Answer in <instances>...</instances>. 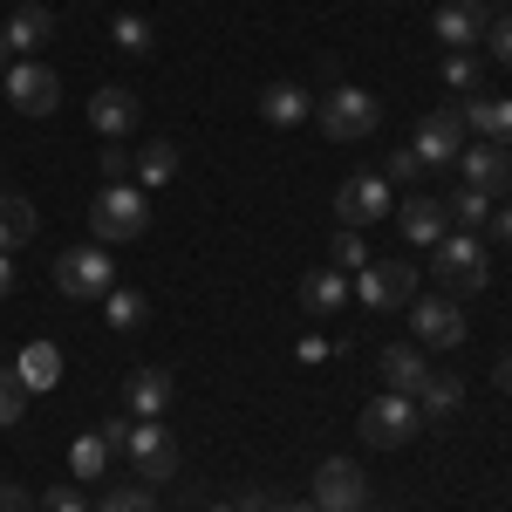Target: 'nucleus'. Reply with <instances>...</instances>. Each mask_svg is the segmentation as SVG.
<instances>
[{
    "instance_id": "obj_36",
    "label": "nucleus",
    "mask_w": 512,
    "mask_h": 512,
    "mask_svg": "<svg viewBox=\"0 0 512 512\" xmlns=\"http://www.w3.org/2000/svg\"><path fill=\"white\" fill-rule=\"evenodd\" d=\"M417 171H424V158H417V151H390V164H383V178H390V185H410Z\"/></svg>"
},
{
    "instance_id": "obj_43",
    "label": "nucleus",
    "mask_w": 512,
    "mask_h": 512,
    "mask_svg": "<svg viewBox=\"0 0 512 512\" xmlns=\"http://www.w3.org/2000/svg\"><path fill=\"white\" fill-rule=\"evenodd\" d=\"M499 390H512V355H499Z\"/></svg>"
},
{
    "instance_id": "obj_8",
    "label": "nucleus",
    "mask_w": 512,
    "mask_h": 512,
    "mask_svg": "<svg viewBox=\"0 0 512 512\" xmlns=\"http://www.w3.org/2000/svg\"><path fill=\"white\" fill-rule=\"evenodd\" d=\"M383 212H390V178H383V171H355V178H342V192H335V219H342V226L362 233V226H376Z\"/></svg>"
},
{
    "instance_id": "obj_5",
    "label": "nucleus",
    "mask_w": 512,
    "mask_h": 512,
    "mask_svg": "<svg viewBox=\"0 0 512 512\" xmlns=\"http://www.w3.org/2000/svg\"><path fill=\"white\" fill-rule=\"evenodd\" d=\"M431 35H437L444 55H478L485 35H492V7L485 0H444L431 14Z\"/></svg>"
},
{
    "instance_id": "obj_16",
    "label": "nucleus",
    "mask_w": 512,
    "mask_h": 512,
    "mask_svg": "<svg viewBox=\"0 0 512 512\" xmlns=\"http://www.w3.org/2000/svg\"><path fill=\"white\" fill-rule=\"evenodd\" d=\"M458 164H465V185H478V192H512V151H499V144H485V137H478V144H465V151H458Z\"/></svg>"
},
{
    "instance_id": "obj_2",
    "label": "nucleus",
    "mask_w": 512,
    "mask_h": 512,
    "mask_svg": "<svg viewBox=\"0 0 512 512\" xmlns=\"http://www.w3.org/2000/svg\"><path fill=\"white\" fill-rule=\"evenodd\" d=\"M89 226H96L103 246L144 239V226H151V198H144V185H103V198L89 205Z\"/></svg>"
},
{
    "instance_id": "obj_26",
    "label": "nucleus",
    "mask_w": 512,
    "mask_h": 512,
    "mask_svg": "<svg viewBox=\"0 0 512 512\" xmlns=\"http://www.w3.org/2000/svg\"><path fill=\"white\" fill-rule=\"evenodd\" d=\"M69 478H76V485H96V478H110V444H103V431L76 437V451H69Z\"/></svg>"
},
{
    "instance_id": "obj_9",
    "label": "nucleus",
    "mask_w": 512,
    "mask_h": 512,
    "mask_svg": "<svg viewBox=\"0 0 512 512\" xmlns=\"http://www.w3.org/2000/svg\"><path fill=\"white\" fill-rule=\"evenodd\" d=\"M0 82H7V103H14L21 117H48V110L62 103V76H55L48 62H14Z\"/></svg>"
},
{
    "instance_id": "obj_35",
    "label": "nucleus",
    "mask_w": 512,
    "mask_h": 512,
    "mask_svg": "<svg viewBox=\"0 0 512 512\" xmlns=\"http://www.w3.org/2000/svg\"><path fill=\"white\" fill-rule=\"evenodd\" d=\"M41 512H96V506L82 499V485H55V492L41 499Z\"/></svg>"
},
{
    "instance_id": "obj_12",
    "label": "nucleus",
    "mask_w": 512,
    "mask_h": 512,
    "mask_svg": "<svg viewBox=\"0 0 512 512\" xmlns=\"http://www.w3.org/2000/svg\"><path fill=\"white\" fill-rule=\"evenodd\" d=\"M465 137H472V130H465V117H458V103H444V110H431V117L417 123L410 151H417L424 164H451L458 151H465Z\"/></svg>"
},
{
    "instance_id": "obj_13",
    "label": "nucleus",
    "mask_w": 512,
    "mask_h": 512,
    "mask_svg": "<svg viewBox=\"0 0 512 512\" xmlns=\"http://www.w3.org/2000/svg\"><path fill=\"white\" fill-rule=\"evenodd\" d=\"M130 465H137V478L144 485H164V478L178 472V444H171V431L164 424H130Z\"/></svg>"
},
{
    "instance_id": "obj_22",
    "label": "nucleus",
    "mask_w": 512,
    "mask_h": 512,
    "mask_svg": "<svg viewBox=\"0 0 512 512\" xmlns=\"http://www.w3.org/2000/svg\"><path fill=\"white\" fill-rule=\"evenodd\" d=\"M342 301H349V274L342 267H315V274L301 280V308L308 315H335Z\"/></svg>"
},
{
    "instance_id": "obj_42",
    "label": "nucleus",
    "mask_w": 512,
    "mask_h": 512,
    "mask_svg": "<svg viewBox=\"0 0 512 512\" xmlns=\"http://www.w3.org/2000/svg\"><path fill=\"white\" fill-rule=\"evenodd\" d=\"M267 506H274L267 492H246V499H239V512H267Z\"/></svg>"
},
{
    "instance_id": "obj_40",
    "label": "nucleus",
    "mask_w": 512,
    "mask_h": 512,
    "mask_svg": "<svg viewBox=\"0 0 512 512\" xmlns=\"http://www.w3.org/2000/svg\"><path fill=\"white\" fill-rule=\"evenodd\" d=\"M492 239H506V246H512V205H499V212H492Z\"/></svg>"
},
{
    "instance_id": "obj_24",
    "label": "nucleus",
    "mask_w": 512,
    "mask_h": 512,
    "mask_svg": "<svg viewBox=\"0 0 512 512\" xmlns=\"http://www.w3.org/2000/svg\"><path fill=\"white\" fill-rule=\"evenodd\" d=\"M260 117L267 123H308L315 117V96H308L301 82H274V89L260 96Z\"/></svg>"
},
{
    "instance_id": "obj_6",
    "label": "nucleus",
    "mask_w": 512,
    "mask_h": 512,
    "mask_svg": "<svg viewBox=\"0 0 512 512\" xmlns=\"http://www.w3.org/2000/svg\"><path fill=\"white\" fill-rule=\"evenodd\" d=\"M417 396H396V390H383L369 410H362V444H376V451H396V444H410L417 437Z\"/></svg>"
},
{
    "instance_id": "obj_14",
    "label": "nucleus",
    "mask_w": 512,
    "mask_h": 512,
    "mask_svg": "<svg viewBox=\"0 0 512 512\" xmlns=\"http://www.w3.org/2000/svg\"><path fill=\"white\" fill-rule=\"evenodd\" d=\"M458 117H465L472 137L512 151V96H485V89H472V96H458Z\"/></svg>"
},
{
    "instance_id": "obj_33",
    "label": "nucleus",
    "mask_w": 512,
    "mask_h": 512,
    "mask_svg": "<svg viewBox=\"0 0 512 512\" xmlns=\"http://www.w3.org/2000/svg\"><path fill=\"white\" fill-rule=\"evenodd\" d=\"M21 410H28V390H21L14 362H0V431H7V424H21Z\"/></svg>"
},
{
    "instance_id": "obj_4",
    "label": "nucleus",
    "mask_w": 512,
    "mask_h": 512,
    "mask_svg": "<svg viewBox=\"0 0 512 512\" xmlns=\"http://www.w3.org/2000/svg\"><path fill=\"white\" fill-rule=\"evenodd\" d=\"M431 253H437V287H451V294H478V287L492 280V267H485V239L478 233H444Z\"/></svg>"
},
{
    "instance_id": "obj_30",
    "label": "nucleus",
    "mask_w": 512,
    "mask_h": 512,
    "mask_svg": "<svg viewBox=\"0 0 512 512\" xmlns=\"http://www.w3.org/2000/svg\"><path fill=\"white\" fill-rule=\"evenodd\" d=\"M130 171H137V185H144V192H151V185H164V178H171V171H178V151H171V144H144V151H137V158H130Z\"/></svg>"
},
{
    "instance_id": "obj_10",
    "label": "nucleus",
    "mask_w": 512,
    "mask_h": 512,
    "mask_svg": "<svg viewBox=\"0 0 512 512\" xmlns=\"http://www.w3.org/2000/svg\"><path fill=\"white\" fill-rule=\"evenodd\" d=\"M369 506V478L355 458H328L315 472V512H362Z\"/></svg>"
},
{
    "instance_id": "obj_15",
    "label": "nucleus",
    "mask_w": 512,
    "mask_h": 512,
    "mask_svg": "<svg viewBox=\"0 0 512 512\" xmlns=\"http://www.w3.org/2000/svg\"><path fill=\"white\" fill-rule=\"evenodd\" d=\"M396 226H403L410 246H437V239L451 233V205L431 198V192H410V198H403V212H396Z\"/></svg>"
},
{
    "instance_id": "obj_34",
    "label": "nucleus",
    "mask_w": 512,
    "mask_h": 512,
    "mask_svg": "<svg viewBox=\"0 0 512 512\" xmlns=\"http://www.w3.org/2000/svg\"><path fill=\"white\" fill-rule=\"evenodd\" d=\"M478 55H444V89H458V96H472L478 89Z\"/></svg>"
},
{
    "instance_id": "obj_11",
    "label": "nucleus",
    "mask_w": 512,
    "mask_h": 512,
    "mask_svg": "<svg viewBox=\"0 0 512 512\" xmlns=\"http://www.w3.org/2000/svg\"><path fill=\"white\" fill-rule=\"evenodd\" d=\"M410 328L424 349H458L465 342V308L451 294H431V301H410Z\"/></svg>"
},
{
    "instance_id": "obj_41",
    "label": "nucleus",
    "mask_w": 512,
    "mask_h": 512,
    "mask_svg": "<svg viewBox=\"0 0 512 512\" xmlns=\"http://www.w3.org/2000/svg\"><path fill=\"white\" fill-rule=\"evenodd\" d=\"M7 294H14V260L0 253V301H7Z\"/></svg>"
},
{
    "instance_id": "obj_7",
    "label": "nucleus",
    "mask_w": 512,
    "mask_h": 512,
    "mask_svg": "<svg viewBox=\"0 0 512 512\" xmlns=\"http://www.w3.org/2000/svg\"><path fill=\"white\" fill-rule=\"evenodd\" d=\"M355 294H362V308H410L417 301V274H410V260H369L362 274H355Z\"/></svg>"
},
{
    "instance_id": "obj_46",
    "label": "nucleus",
    "mask_w": 512,
    "mask_h": 512,
    "mask_svg": "<svg viewBox=\"0 0 512 512\" xmlns=\"http://www.w3.org/2000/svg\"><path fill=\"white\" fill-rule=\"evenodd\" d=\"M212 512H239V506H212Z\"/></svg>"
},
{
    "instance_id": "obj_37",
    "label": "nucleus",
    "mask_w": 512,
    "mask_h": 512,
    "mask_svg": "<svg viewBox=\"0 0 512 512\" xmlns=\"http://www.w3.org/2000/svg\"><path fill=\"white\" fill-rule=\"evenodd\" d=\"M485 48H492V62H499V69H512V14H506V21H492Z\"/></svg>"
},
{
    "instance_id": "obj_3",
    "label": "nucleus",
    "mask_w": 512,
    "mask_h": 512,
    "mask_svg": "<svg viewBox=\"0 0 512 512\" xmlns=\"http://www.w3.org/2000/svg\"><path fill=\"white\" fill-rule=\"evenodd\" d=\"M55 287H62L69 301H103V294L117 287V260H110V246H69V253L55 260Z\"/></svg>"
},
{
    "instance_id": "obj_27",
    "label": "nucleus",
    "mask_w": 512,
    "mask_h": 512,
    "mask_svg": "<svg viewBox=\"0 0 512 512\" xmlns=\"http://www.w3.org/2000/svg\"><path fill=\"white\" fill-rule=\"evenodd\" d=\"M444 205H451V226H465V233H485L492 226V192H478V185H458Z\"/></svg>"
},
{
    "instance_id": "obj_44",
    "label": "nucleus",
    "mask_w": 512,
    "mask_h": 512,
    "mask_svg": "<svg viewBox=\"0 0 512 512\" xmlns=\"http://www.w3.org/2000/svg\"><path fill=\"white\" fill-rule=\"evenodd\" d=\"M7 69H14V48H7V35H0V76H7Z\"/></svg>"
},
{
    "instance_id": "obj_25",
    "label": "nucleus",
    "mask_w": 512,
    "mask_h": 512,
    "mask_svg": "<svg viewBox=\"0 0 512 512\" xmlns=\"http://www.w3.org/2000/svg\"><path fill=\"white\" fill-rule=\"evenodd\" d=\"M28 239H35V205L21 192H0V253L28 246Z\"/></svg>"
},
{
    "instance_id": "obj_45",
    "label": "nucleus",
    "mask_w": 512,
    "mask_h": 512,
    "mask_svg": "<svg viewBox=\"0 0 512 512\" xmlns=\"http://www.w3.org/2000/svg\"><path fill=\"white\" fill-rule=\"evenodd\" d=\"M267 512H315V506H287V499H274V506H267Z\"/></svg>"
},
{
    "instance_id": "obj_19",
    "label": "nucleus",
    "mask_w": 512,
    "mask_h": 512,
    "mask_svg": "<svg viewBox=\"0 0 512 512\" xmlns=\"http://www.w3.org/2000/svg\"><path fill=\"white\" fill-rule=\"evenodd\" d=\"M123 403H130V417L137 424H158L164 417V403H171V369H130V390H123Z\"/></svg>"
},
{
    "instance_id": "obj_29",
    "label": "nucleus",
    "mask_w": 512,
    "mask_h": 512,
    "mask_svg": "<svg viewBox=\"0 0 512 512\" xmlns=\"http://www.w3.org/2000/svg\"><path fill=\"white\" fill-rule=\"evenodd\" d=\"M96 512H158V492H151L144 478H130V485H103Z\"/></svg>"
},
{
    "instance_id": "obj_21",
    "label": "nucleus",
    "mask_w": 512,
    "mask_h": 512,
    "mask_svg": "<svg viewBox=\"0 0 512 512\" xmlns=\"http://www.w3.org/2000/svg\"><path fill=\"white\" fill-rule=\"evenodd\" d=\"M14 376H21V390H28V396L55 390V383H62V349H55V342H28V349L14 355Z\"/></svg>"
},
{
    "instance_id": "obj_1",
    "label": "nucleus",
    "mask_w": 512,
    "mask_h": 512,
    "mask_svg": "<svg viewBox=\"0 0 512 512\" xmlns=\"http://www.w3.org/2000/svg\"><path fill=\"white\" fill-rule=\"evenodd\" d=\"M315 123L335 137V144H362V137H376L383 103H376L369 89H355V82H335L328 96H315Z\"/></svg>"
},
{
    "instance_id": "obj_20",
    "label": "nucleus",
    "mask_w": 512,
    "mask_h": 512,
    "mask_svg": "<svg viewBox=\"0 0 512 512\" xmlns=\"http://www.w3.org/2000/svg\"><path fill=\"white\" fill-rule=\"evenodd\" d=\"M0 35H7V48H14V55H28V62H35V48H48V41H55V14L28 0V7H21V14H14Z\"/></svg>"
},
{
    "instance_id": "obj_31",
    "label": "nucleus",
    "mask_w": 512,
    "mask_h": 512,
    "mask_svg": "<svg viewBox=\"0 0 512 512\" xmlns=\"http://www.w3.org/2000/svg\"><path fill=\"white\" fill-rule=\"evenodd\" d=\"M110 41H117L123 55H151V41H158V28H151L144 14H117V21H110Z\"/></svg>"
},
{
    "instance_id": "obj_38",
    "label": "nucleus",
    "mask_w": 512,
    "mask_h": 512,
    "mask_svg": "<svg viewBox=\"0 0 512 512\" xmlns=\"http://www.w3.org/2000/svg\"><path fill=\"white\" fill-rule=\"evenodd\" d=\"M103 178H110V185H130V151L110 144V151H103Z\"/></svg>"
},
{
    "instance_id": "obj_39",
    "label": "nucleus",
    "mask_w": 512,
    "mask_h": 512,
    "mask_svg": "<svg viewBox=\"0 0 512 512\" xmlns=\"http://www.w3.org/2000/svg\"><path fill=\"white\" fill-rule=\"evenodd\" d=\"M0 512H35V506H28V492H21V485H0Z\"/></svg>"
},
{
    "instance_id": "obj_28",
    "label": "nucleus",
    "mask_w": 512,
    "mask_h": 512,
    "mask_svg": "<svg viewBox=\"0 0 512 512\" xmlns=\"http://www.w3.org/2000/svg\"><path fill=\"white\" fill-rule=\"evenodd\" d=\"M103 315H110V328H123V335H130V328H144L151 301H144L137 287H110V294H103Z\"/></svg>"
},
{
    "instance_id": "obj_18",
    "label": "nucleus",
    "mask_w": 512,
    "mask_h": 512,
    "mask_svg": "<svg viewBox=\"0 0 512 512\" xmlns=\"http://www.w3.org/2000/svg\"><path fill=\"white\" fill-rule=\"evenodd\" d=\"M376 369H383V390H396V396H417L424 376H431V362H424L417 342H390V349L376 355Z\"/></svg>"
},
{
    "instance_id": "obj_23",
    "label": "nucleus",
    "mask_w": 512,
    "mask_h": 512,
    "mask_svg": "<svg viewBox=\"0 0 512 512\" xmlns=\"http://www.w3.org/2000/svg\"><path fill=\"white\" fill-rule=\"evenodd\" d=\"M458 403H465V383H458V376H444V369H431V376H424V390H417V417L444 424V417H458Z\"/></svg>"
},
{
    "instance_id": "obj_32",
    "label": "nucleus",
    "mask_w": 512,
    "mask_h": 512,
    "mask_svg": "<svg viewBox=\"0 0 512 512\" xmlns=\"http://www.w3.org/2000/svg\"><path fill=\"white\" fill-rule=\"evenodd\" d=\"M328 267H342V274H362V267H369V246H362V233H355V226H342V233H335Z\"/></svg>"
},
{
    "instance_id": "obj_47",
    "label": "nucleus",
    "mask_w": 512,
    "mask_h": 512,
    "mask_svg": "<svg viewBox=\"0 0 512 512\" xmlns=\"http://www.w3.org/2000/svg\"><path fill=\"white\" fill-rule=\"evenodd\" d=\"M14 7H28V0H14Z\"/></svg>"
},
{
    "instance_id": "obj_17",
    "label": "nucleus",
    "mask_w": 512,
    "mask_h": 512,
    "mask_svg": "<svg viewBox=\"0 0 512 512\" xmlns=\"http://www.w3.org/2000/svg\"><path fill=\"white\" fill-rule=\"evenodd\" d=\"M89 123H96V137L123 144V137L137 130V96L117 89V82H110V89H96V96H89Z\"/></svg>"
}]
</instances>
